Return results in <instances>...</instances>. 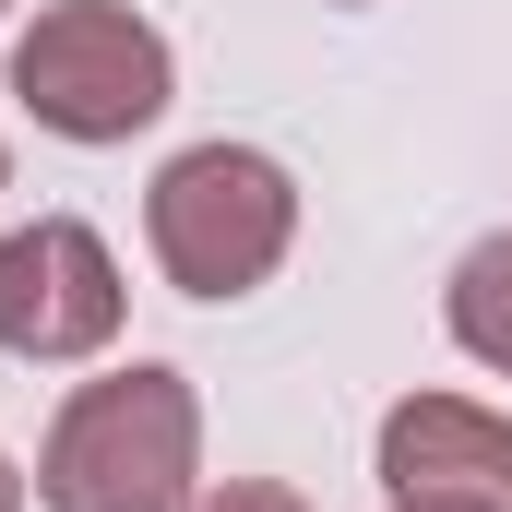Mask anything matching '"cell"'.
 Instances as JSON below:
<instances>
[{"label": "cell", "instance_id": "8992f818", "mask_svg": "<svg viewBox=\"0 0 512 512\" xmlns=\"http://www.w3.org/2000/svg\"><path fill=\"white\" fill-rule=\"evenodd\" d=\"M441 322H453V346H465L477 370H501V382H512V227H489L477 251L453 262V298H441Z\"/></svg>", "mask_w": 512, "mask_h": 512}, {"label": "cell", "instance_id": "30bf717a", "mask_svg": "<svg viewBox=\"0 0 512 512\" xmlns=\"http://www.w3.org/2000/svg\"><path fill=\"white\" fill-rule=\"evenodd\" d=\"M334 12H370V0H334Z\"/></svg>", "mask_w": 512, "mask_h": 512}, {"label": "cell", "instance_id": "ba28073f", "mask_svg": "<svg viewBox=\"0 0 512 512\" xmlns=\"http://www.w3.org/2000/svg\"><path fill=\"white\" fill-rule=\"evenodd\" d=\"M0 512H24V465L12 453H0Z\"/></svg>", "mask_w": 512, "mask_h": 512}, {"label": "cell", "instance_id": "5b68a950", "mask_svg": "<svg viewBox=\"0 0 512 512\" xmlns=\"http://www.w3.org/2000/svg\"><path fill=\"white\" fill-rule=\"evenodd\" d=\"M382 489L393 501H489L512 512V417L477 393H405L382 417Z\"/></svg>", "mask_w": 512, "mask_h": 512}, {"label": "cell", "instance_id": "8fae6325", "mask_svg": "<svg viewBox=\"0 0 512 512\" xmlns=\"http://www.w3.org/2000/svg\"><path fill=\"white\" fill-rule=\"evenodd\" d=\"M0 179H12V155H0Z\"/></svg>", "mask_w": 512, "mask_h": 512}, {"label": "cell", "instance_id": "7c38bea8", "mask_svg": "<svg viewBox=\"0 0 512 512\" xmlns=\"http://www.w3.org/2000/svg\"><path fill=\"white\" fill-rule=\"evenodd\" d=\"M0 12H12V0H0Z\"/></svg>", "mask_w": 512, "mask_h": 512}, {"label": "cell", "instance_id": "9c48e42d", "mask_svg": "<svg viewBox=\"0 0 512 512\" xmlns=\"http://www.w3.org/2000/svg\"><path fill=\"white\" fill-rule=\"evenodd\" d=\"M382 512H489V501H382Z\"/></svg>", "mask_w": 512, "mask_h": 512}, {"label": "cell", "instance_id": "277c9868", "mask_svg": "<svg viewBox=\"0 0 512 512\" xmlns=\"http://www.w3.org/2000/svg\"><path fill=\"white\" fill-rule=\"evenodd\" d=\"M131 322L120 251L84 227V215H36L0 239V358L24 370H72V358H108Z\"/></svg>", "mask_w": 512, "mask_h": 512}, {"label": "cell", "instance_id": "52a82bcc", "mask_svg": "<svg viewBox=\"0 0 512 512\" xmlns=\"http://www.w3.org/2000/svg\"><path fill=\"white\" fill-rule=\"evenodd\" d=\"M191 512H310V501H298V489H274V477H215Z\"/></svg>", "mask_w": 512, "mask_h": 512}, {"label": "cell", "instance_id": "6da1fadb", "mask_svg": "<svg viewBox=\"0 0 512 512\" xmlns=\"http://www.w3.org/2000/svg\"><path fill=\"white\" fill-rule=\"evenodd\" d=\"M203 501V393L167 358L72 382L36 441V512H191Z\"/></svg>", "mask_w": 512, "mask_h": 512}, {"label": "cell", "instance_id": "3957f363", "mask_svg": "<svg viewBox=\"0 0 512 512\" xmlns=\"http://www.w3.org/2000/svg\"><path fill=\"white\" fill-rule=\"evenodd\" d=\"M12 96H24V120L60 131V143H131V131L167 120L179 60H167V36L131 0H48L12 36Z\"/></svg>", "mask_w": 512, "mask_h": 512}, {"label": "cell", "instance_id": "7a4b0ae2", "mask_svg": "<svg viewBox=\"0 0 512 512\" xmlns=\"http://www.w3.org/2000/svg\"><path fill=\"white\" fill-rule=\"evenodd\" d=\"M143 239H155V274L179 298H251L298 251V179L262 143H191V155L155 167Z\"/></svg>", "mask_w": 512, "mask_h": 512}]
</instances>
